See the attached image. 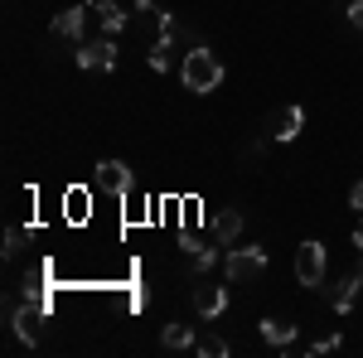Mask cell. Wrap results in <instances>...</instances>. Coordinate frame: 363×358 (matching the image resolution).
I'll use <instances>...</instances> for the list:
<instances>
[{
  "label": "cell",
  "mask_w": 363,
  "mask_h": 358,
  "mask_svg": "<svg viewBox=\"0 0 363 358\" xmlns=\"http://www.w3.org/2000/svg\"><path fill=\"white\" fill-rule=\"evenodd\" d=\"M194 310L203 315V320H218V315L228 310V286H213V281L194 286Z\"/></svg>",
  "instance_id": "cell-6"
},
{
  "label": "cell",
  "mask_w": 363,
  "mask_h": 358,
  "mask_svg": "<svg viewBox=\"0 0 363 358\" xmlns=\"http://www.w3.org/2000/svg\"><path fill=\"white\" fill-rule=\"evenodd\" d=\"M349 208H359V213H363V179L354 184V189H349Z\"/></svg>",
  "instance_id": "cell-22"
},
{
  "label": "cell",
  "mask_w": 363,
  "mask_h": 358,
  "mask_svg": "<svg viewBox=\"0 0 363 358\" xmlns=\"http://www.w3.org/2000/svg\"><path fill=\"white\" fill-rule=\"evenodd\" d=\"M262 272H267V252L262 247H233L223 257V276L233 286H247V281H257Z\"/></svg>",
  "instance_id": "cell-2"
},
{
  "label": "cell",
  "mask_w": 363,
  "mask_h": 358,
  "mask_svg": "<svg viewBox=\"0 0 363 358\" xmlns=\"http://www.w3.org/2000/svg\"><path fill=\"white\" fill-rule=\"evenodd\" d=\"M160 344L179 354V349H194L199 339H194V330H189V325H179V320H174V325H165V330H160Z\"/></svg>",
  "instance_id": "cell-15"
},
{
  "label": "cell",
  "mask_w": 363,
  "mask_h": 358,
  "mask_svg": "<svg viewBox=\"0 0 363 358\" xmlns=\"http://www.w3.org/2000/svg\"><path fill=\"white\" fill-rule=\"evenodd\" d=\"M10 325H15V339L20 344H39V310H10Z\"/></svg>",
  "instance_id": "cell-12"
},
{
  "label": "cell",
  "mask_w": 363,
  "mask_h": 358,
  "mask_svg": "<svg viewBox=\"0 0 363 358\" xmlns=\"http://www.w3.org/2000/svg\"><path fill=\"white\" fill-rule=\"evenodd\" d=\"M359 296H363V267L349 276V281H339V291H335V310H339V315H349Z\"/></svg>",
  "instance_id": "cell-13"
},
{
  "label": "cell",
  "mask_w": 363,
  "mask_h": 358,
  "mask_svg": "<svg viewBox=\"0 0 363 358\" xmlns=\"http://www.w3.org/2000/svg\"><path fill=\"white\" fill-rule=\"evenodd\" d=\"M339 344H344V339H339V334H325V339H315V344H310L306 354H315V358H320V354H335Z\"/></svg>",
  "instance_id": "cell-19"
},
{
  "label": "cell",
  "mask_w": 363,
  "mask_h": 358,
  "mask_svg": "<svg viewBox=\"0 0 363 358\" xmlns=\"http://www.w3.org/2000/svg\"><path fill=\"white\" fill-rule=\"evenodd\" d=\"M194 349H199L203 358H228V339H223V334H203Z\"/></svg>",
  "instance_id": "cell-17"
},
{
  "label": "cell",
  "mask_w": 363,
  "mask_h": 358,
  "mask_svg": "<svg viewBox=\"0 0 363 358\" xmlns=\"http://www.w3.org/2000/svg\"><path fill=\"white\" fill-rule=\"evenodd\" d=\"M49 29H54V39H83V29H87V0H83V5H68V10H58Z\"/></svg>",
  "instance_id": "cell-7"
},
{
  "label": "cell",
  "mask_w": 363,
  "mask_h": 358,
  "mask_svg": "<svg viewBox=\"0 0 363 358\" xmlns=\"http://www.w3.org/2000/svg\"><path fill=\"white\" fill-rule=\"evenodd\" d=\"M121 5H126L131 15H145V10H150V0H121Z\"/></svg>",
  "instance_id": "cell-23"
},
{
  "label": "cell",
  "mask_w": 363,
  "mask_h": 358,
  "mask_svg": "<svg viewBox=\"0 0 363 358\" xmlns=\"http://www.w3.org/2000/svg\"><path fill=\"white\" fill-rule=\"evenodd\" d=\"M184 252H189L194 272H208V267H218V247H208V242H199V237H184Z\"/></svg>",
  "instance_id": "cell-16"
},
{
  "label": "cell",
  "mask_w": 363,
  "mask_h": 358,
  "mask_svg": "<svg viewBox=\"0 0 363 358\" xmlns=\"http://www.w3.org/2000/svg\"><path fill=\"white\" fill-rule=\"evenodd\" d=\"M354 242H359V252H363V218H359V228H354Z\"/></svg>",
  "instance_id": "cell-24"
},
{
  "label": "cell",
  "mask_w": 363,
  "mask_h": 358,
  "mask_svg": "<svg viewBox=\"0 0 363 358\" xmlns=\"http://www.w3.org/2000/svg\"><path fill=\"white\" fill-rule=\"evenodd\" d=\"M20 247H25V233H20V228H10V233H5V257H15Z\"/></svg>",
  "instance_id": "cell-20"
},
{
  "label": "cell",
  "mask_w": 363,
  "mask_h": 358,
  "mask_svg": "<svg viewBox=\"0 0 363 358\" xmlns=\"http://www.w3.org/2000/svg\"><path fill=\"white\" fill-rule=\"evenodd\" d=\"M78 63H83L87 73H112V68H116V44H112V34H102V39L83 44V49H78Z\"/></svg>",
  "instance_id": "cell-4"
},
{
  "label": "cell",
  "mask_w": 363,
  "mask_h": 358,
  "mask_svg": "<svg viewBox=\"0 0 363 358\" xmlns=\"http://www.w3.org/2000/svg\"><path fill=\"white\" fill-rule=\"evenodd\" d=\"M87 10H97V15H102V29H107V34H121L126 20H131V10H126L121 0H87Z\"/></svg>",
  "instance_id": "cell-8"
},
{
  "label": "cell",
  "mask_w": 363,
  "mask_h": 358,
  "mask_svg": "<svg viewBox=\"0 0 363 358\" xmlns=\"http://www.w3.org/2000/svg\"><path fill=\"white\" fill-rule=\"evenodd\" d=\"M325 267H330V262H325V242H315V237H310V242L296 247V281H301V286L315 291V286L325 281Z\"/></svg>",
  "instance_id": "cell-3"
},
{
  "label": "cell",
  "mask_w": 363,
  "mask_h": 358,
  "mask_svg": "<svg viewBox=\"0 0 363 358\" xmlns=\"http://www.w3.org/2000/svg\"><path fill=\"white\" fill-rule=\"evenodd\" d=\"M63 208H68V218H87V189H73L63 198Z\"/></svg>",
  "instance_id": "cell-18"
},
{
  "label": "cell",
  "mask_w": 363,
  "mask_h": 358,
  "mask_svg": "<svg viewBox=\"0 0 363 358\" xmlns=\"http://www.w3.org/2000/svg\"><path fill=\"white\" fill-rule=\"evenodd\" d=\"M150 68H155V73H169V68H174V34H160V39H155V44H150Z\"/></svg>",
  "instance_id": "cell-14"
},
{
  "label": "cell",
  "mask_w": 363,
  "mask_h": 358,
  "mask_svg": "<svg viewBox=\"0 0 363 358\" xmlns=\"http://www.w3.org/2000/svg\"><path fill=\"white\" fill-rule=\"evenodd\" d=\"M349 25L363 29V0H354V5H349Z\"/></svg>",
  "instance_id": "cell-21"
},
{
  "label": "cell",
  "mask_w": 363,
  "mask_h": 358,
  "mask_svg": "<svg viewBox=\"0 0 363 358\" xmlns=\"http://www.w3.org/2000/svg\"><path fill=\"white\" fill-rule=\"evenodd\" d=\"M179 83H184V92H213V87H223V58L213 54V49H203V44H194L189 54L179 58Z\"/></svg>",
  "instance_id": "cell-1"
},
{
  "label": "cell",
  "mask_w": 363,
  "mask_h": 358,
  "mask_svg": "<svg viewBox=\"0 0 363 358\" xmlns=\"http://www.w3.org/2000/svg\"><path fill=\"white\" fill-rule=\"evenodd\" d=\"M238 233H242V213H238V208L213 213V237H218V247H233V242H238Z\"/></svg>",
  "instance_id": "cell-11"
},
{
  "label": "cell",
  "mask_w": 363,
  "mask_h": 358,
  "mask_svg": "<svg viewBox=\"0 0 363 358\" xmlns=\"http://www.w3.org/2000/svg\"><path fill=\"white\" fill-rule=\"evenodd\" d=\"M257 330H262V344H272V349H281V354L296 349V325H286V320H262Z\"/></svg>",
  "instance_id": "cell-9"
},
{
  "label": "cell",
  "mask_w": 363,
  "mask_h": 358,
  "mask_svg": "<svg viewBox=\"0 0 363 358\" xmlns=\"http://www.w3.org/2000/svg\"><path fill=\"white\" fill-rule=\"evenodd\" d=\"M92 184L121 198V194H131V169L121 165V160H97V169H92Z\"/></svg>",
  "instance_id": "cell-5"
},
{
  "label": "cell",
  "mask_w": 363,
  "mask_h": 358,
  "mask_svg": "<svg viewBox=\"0 0 363 358\" xmlns=\"http://www.w3.org/2000/svg\"><path fill=\"white\" fill-rule=\"evenodd\" d=\"M301 131H306V111H301V107H281V111H277V126H272V136H277V140H296Z\"/></svg>",
  "instance_id": "cell-10"
}]
</instances>
